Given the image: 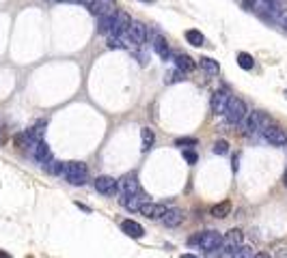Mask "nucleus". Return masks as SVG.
Wrapping results in <instances>:
<instances>
[{
    "mask_svg": "<svg viewBox=\"0 0 287 258\" xmlns=\"http://www.w3.org/2000/svg\"><path fill=\"white\" fill-rule=\"evenodd\" d=\"M246 114H249L246 103L240 99V97H231L229 103H227V110H225V118L229 120L231 125H240Z\"/></svg>",
    "mask_w": 287,
    "mask_h": 258,
    "instance_id": "f03ea898",
    "label": "nucleus"
},
{
    "mask_svg": "<svg viewBox=\"0 0 287 258\" xmlns=\"http://www.w3.org/2000/svg\"><path fill=\"white\" fill-rule=\"evenodd\" d=\"M278 22H281V26L287 30V9H283V13L278 15Z\"/></svg>",
    "mask_w": 287,
    "mask_h": 258,
    "instance_id": "473e14b6",
    "label": "nucleus"
},
{
    "mask_svg": "<svg viewBox=\"0 0 287 258\" xmlns=\"http://www.w3.org/2000/svg\"><path fill=\"white\" fill-rule=\"evenodd\" d=\"M108 3H115V0H108Z\"/></svg>",
    "mask_w": 287,
    "mask_h": 258,
    "instance_id": "a19ab883",
    "label": "nucleus"
},
{
    "mask_svg": "<svg viewBox=\"0 0 287 258\" xmlns=\"http://www.w3.org/2000/svg\"><path fill=\"white\" fill-rule=\"evenodd\" d=\"M214 153H216V155H227V153H229V142L227 140H218L216 144H214Z\"/></svg>",
    "mask_w": 287,
    "mask_h": 258,
    "instance_id": "c85d7f7f",
    "label": "nucleus"
},
{
    "mask_svg": "<svg viewBox=\"0 0 287 258\" xmlns=\"http://www.w3.org/2000/svg\"><path fill=\"white\" fill-rule=\"evenodd\" d=\"M181 258H199V256H195V254H184Z\"/></svg>",
    "mask_w": 287,
    "mask_h": 258,
    "instance_id": "e433bc0d",
    "label": "nucleus"
},
{
    "mask_svg": "<svg viewBox=\"0 0 287 258\" xmlns=\"http://www.w3.org/2000/svg\"><path fill=\"white\" fill-rule=\"evenodd\" d=\"M264 138L270 142V144H274V147H283V144H287V134L283 132L281 127H266L264 129Z\"/></svg>",
    "mask_w": 287,
    "mask_h": 258,
    "instance_id": "9d476101",
    "label": "nucleus"
},
{
    "mask_svg": "<svg viewBox=\"0 0 287 258\" xmlns=\"http://www.w3.org/2000/svg\"><path fill=\"white\" fill-rule=\"evenodd\" d=\"M63 179L74 187H80L89 179V168H86L84 161H67L65 168H63Z\"/></svg>",
    "mask_w": 287,
    "mask_h": 258,
    "instance_id": "f257e3e1",
    "label": "nucleus"
},
{
    "mask_svg": "<svg viewBox=\"0 0 287 258\" xmlns=\"http://www.w3.org/2000/svg\"><path fill=\"white\" fill-rule=\"evenodd\" d=\"M253 258H272V256H270V254H264V252H261V254H255Z\"/></svg>",
    "mask_w": 287,
    "mask_h": 258,
    "instance_id": "f704fd0d",
    "label": "nucleus"
},
{
    "mask_svg": "<svg viewBox=\"0 0 287 258\" xmlns=\"http://www.w3.org/2000/svg\"><path fill=\"white\" fill-rule=\"evenodd\" d=\"M140 138H142V151H149L151 147H154V140H156V136H154V132H151L149 127H142L140 129Z\"/></svg>",
    "mask_w": 287,
    "mask_h": 258,
    "instance_id": "393cba45",
    "label": "nucleus"
},
{
    "mask_svg": "<svg viewBox=\"0 0 287 258\" xmlns=\"http://www.w3.org/2000/svg\"><path fill=\"white\" fill-rule=\"evenodd\" d=\"M186 41L190 45H195V47H201V45H205V37H203L201 30L190 28V30H186Z\"/></svg>",
    "mask_w": 287,
    "mask_h": 258,
    "instance_id": "4be33fe9",
    "label": "nucleus"
},
{
    "mask_svg": "<svg viewBox=\"0 0 287 258\" xmlns=\"http://www.w3.org/2000/svg\"><path fill=\"white\" fill-rule=\"evenodd\" d=\"M106 47H108V50H127V47H130V39H125L123 35H121V37L108 35V39H106Z\"/></svg>",
    "mask_w": 287,
    "mask_h": 258,
    "instance_id": "412c9836",
    "label": "nucleus"
},
{
    "mask_svg": "<svg viewBox=\"0 0 287 258\" xmlns=\"http://www.w3.org/2000/svg\"><path fill=\"white\" fill-rule=\"evenodd\" d=\"M28 153H30V155H33V157H35V159H37V161H39V164H41V166H45L47 161L52 159L50 147H47V144H45L43 140H37V142H33V144H30V147H28Z\"/></svg>",
    "mask_w": 287,
    "mask_h": 258,
    "instance_id": "0eeeda50",
    "label": "nucleus"
},
{
    "mask_svg": "<svg viewBox=\"0 0 287 258\" xmlns=\"http://www.w3.org/2000/svg\"><path fill=\"white\" fill-rule=\"evenodd\" d=\"M184 157L188 159V164H197V153H193V151H184Z\"/></svg>",
    "mask_w": 287,
    "mask_h": 258,
    "instance_id": "2f4dec72",
    "label": "nucleus"
},
{
    "mask_svg": "<svg viewBox=\"0 0 287 258\" xmlns=\"http://www.w3.org/2000/svg\"><path fill=\"white\" fill-rule=\"evenodd\" d=\"M162 222H164V226H169V228H175V226H179L181 222H184V211L177 209V207L166 209V213L162 215Z\"/></svg>",
    "mask_w": 287,
    "mask_h": 258,
    "instance_id": "4468645a",
    "label": "nucleus"
},
{
    "mask_svg": "<svg viewBox=\"0 0 287 258\" xmlns=\"http://www.w3.org/2000/svg\"><path fill=\"white\" fill-rule=\"evenodd\" d=\"M132 24L130 20V15H127L125 11H117V18H115V24H113V28H110L108 35H115V37H121L123 32H127V26Z\"/></svg>",
    "mask_w": 287,
    "mask_h": 258,
    "instance_id": "9b49d317",
    "label": "nucleus"
},
{
    "mask_svg": "<svg viewBox=\"0 0 287 258\" xmlns=\"http://www.w3.org/2000/svg\"><path fill=\"white\" fill-rule=\"evenodd\" d=\"M95 189H98L100 194H104V196H115L117 189H119V183L113 179V176L102 174V176L95 179Z\"/></svg>",
    "mask_w": 287,
    "mask_h": 258,
    "instance_id": "6e6552de",
    "label": "nucleus"
},
{
    "mask_svg": "<svg viewBox=\"0 0 287 258\" xmlns=\"http://www.w3.org/2000/svg\"><path fill=\"white\" fill-rule=\"evenodd\" d=\"M173 60H175V64H177V69L184 71V74H190V71L197 67L195 60L190 58L188 54H173Z\"/></svg>",
    "mask_w": 287,
    "mask_h": 258,
    "instance_id": "6ab92c4d",
    "label": "nucleus"
},
{
    "mask_svg": "<svg viewBox=\"0 0 287 258\" xmlns=\"http://www.w3.org/2000/svg\"><path fill=\"white\" fill-rule=\"evenodd\" d=\"M242 243H244V235H242V230H237V228H231L227 235L222 237V249H225L229 256H235L240 252Z\"/></svg>",
    "mask_w": 287,
    "mask_h": 258,
    "instance_id": "39448f33",
    "label": "nucleus"
},
{
    "mask_svg": "<svg viewBox=\"0 0 287 258\" xmlns=\"http://www.w3.org/2000/svg\"><path fill=\"white\" fill-rule=\"evenodd\" d=\"M80 3H82L93 15H98V18H100V15H104V13L110 9V7H113V3H104V0H80Z\"/></svg>",
    "mask_w": 287,
    "mask_h": 258,
    "instance_id": "f3484780",
    "label": "nucleus"
},
{
    "mask_svg": "<svg viewBox=\"0 0 287 258\" xmlns=\"http://www.w3.org/2000/svg\"><path fill=\"white\" fill-rule=\"evenodd\" d=\"M43 168H45L47 174H63V168H65V164H63V161H57V159H50Z\"/></svg>",
    "mask_w": 287,
    "mask_h": 258,
    "instance_id": "bb28decb",
    "label": "nucleus"
},
{
    "mask_svg": "<svg viewBox=\"0 0 287 258\" xmlns=\"http://www.w3.org/2000/svg\"><path fill=\"white\" fill-rule=\"evenodd\" d=\"M154 50H156V54L160 56L162 60H169L171 58V47H169V43H166V39L164 37H160V35H154Z\"/></svg>",
    "mask_w": 287,
    "mask_h": 258,
    "instance_id": "a211bd4d",
    "label": "nucleus"
},
{
    "mask_svg": "<svg viewBox=\"0 0 287 258\" xmlns=\"http://www.w3.org/2000/svg\"><path fill=\"white\" fill-rule=\"evenodd\" d=\"M138 211L145 215L147 220H158V217H162L166 213V207L160 203H142Z\"/></svg>",
    "mask_w": 287,
    "mask_h": 258,
    "instance_id": "f8f14e48",
    "label": "nucleus"
},
{
    "mask_svg": "<svg viewBox=\"0 0 287 258\" xmlns=\"http://www.w3.org/2000/svg\"><path fill=\"white\" fill-rule=\"evenodd\" d=\"M127 39L134 45H145L147 43V26L142 22H132L127 26Z\"/></svg>",
    "mask_w": 287,
    "mask_h": 258,
    "instance_id": "423d86ee",
    "label": "nucleus"
},
{
    "mask_svg": "<svg viewBox=\"0 0 287 258\" xmlns=\"http://www.w3.org/2000/svg\"><path fill=\"white\" fill-rule=\"evenodd\" d=\"M175 144L177 147H197V138H179Z\"/></svg>",
    "mask_w": 287,
    "mask_h": 258,
    "instance_id": "7c9ffc66",
    "label": "nucleus"
},
{
    "mask_svg": "<svg viewBox=\"0 0 287 258\" xmlns=\"http://www.w3.org/2000/svg\"><path fill=\"white\" fill-rule=\"evenodd\" d=\"M195 241L199 243V247L205 249V254H210V252H214V249L222 247V235H220V232H216V230H205Z\"/></svg>",
    "mask_w": 287,
    "mask_h": 258,
    "instance_id": "20e7f679",
    "label": "nucleus"
},
{
    "mask_svg": "<svg viewBox=\"0 0 287 258\" xmlns=\"http://www.w3.org/2000/svg\"><path fill=\"white\" fill-rule=\"evenodd\" d=\"M119 203H121V207H125L127 211H138L140 205H142L138 194H123V196L119 198Z\"/></svg>",
    "mask_w": 287,
    "mask_h": 258,
    "instance_id": "aec40b11",
    "label": "nucleus"
},
{
    "mask_svg": "<svg viewBox=\"0 0 287 258\" xmlns=\"http://www.w3.org/2000/svg\"><path fill=\"white\" fill-rule=\"evenodd\" d=\"M199 64H201V69H205L210 76H216L218 71H220V64H218V60L210 58V56H203V58L199 60Z\"/></svg>",
    "mask_w": 287,
    "mask_h": 258,
    "instance_id": "b1692460",
    "label": "nucleus"
},
{
    "mask_svg": "<svg viewBox=\"0 0 287 258\" xmlns=\"http://www.w3.org/2000/svg\"><path fill=\"white\" fill-rule=\"evenodd\" d=\"M57 3H61V5H78L80 0H57Z\"/></svg>",
    "mask_w": 287,
    "mask_h": 258,
    "instance_id": "72a5a7b5",
    "label": "nucleus"
},
{
    "mask_svg": "<svg viewBox=\"0 0 287 258\" xmlns=\"http://www.w3.org/2000/svg\"><path fill=\"white\" fill-rule=\"evenodd\" d=\"M115 18H117V9L115 7H110V9L100 15V22H98V32H102V35H108L110 28H113V24H115Z\"/></svg>",
    "mask_w": 287,
    "mask_h": 258,
    "instance_id": "ddd939ff",
    "label": "nucleus"
},
{
    "mask_svg": "<svg viewBox=\"0 0 287 258\" xmlns=\"http://www.w3.org/2000/svg\"><path fill=\"white\" fill-rule=\"evenodd\" d=\"M0 258H11V254H7V252H3V249H0Z\"/></svg>",
    "mask_w": 287,
    "mask_h": 258,
    "instance_id": "c9c22d12",
    "label": "nucleus"
},
{
    "mask_svg": "<svg viewBox=\"0 0 287 258\" xmlns=\"http://www.w3.org/2000/svg\"><path fill=\"white\" fill-rule=\"evenodd\" d=\"M45 120H41V123H37L33 129H28V134H30V138L33 140H43V132H45Z\"/></svg>",
    "mask_w": 287,
    "mask_h": 258,
    "instance_id": "cd10ccee",
    "label": "nucleus"
},
{
    "mask_svg": "<svg viewBox=\"0 0 287 258\" xmlns=\"http://www.w3.org/2000/svg\"><path fill=\"white\" fill-rule=\"evenodd\" d=\"M121 230L125 232L127 237H132V239H142V235H145V228H142L138 222H134V220L121 222Z\"/></svg>",
    "mask_w": 287,
    "mask_h": 258,
    "instance_id": "dca6fc26",
    "label": "nucleus"
},
{
    "mask_svg": "<svg viewBox=\"0 0 287 258\" xmlns=\"http://www.w3.org/2000/svg\"><path fill=\"white\" fill-rule=\"evenodd\" d=\"M237 64H240L244 71H251V69L255 67V60H253V56H251V54L240 52V54H237Z\"/></svg>",
    "mask_w": 287,
    "mask_h": 258,
    "instance_id": "a878e982",
    "label": "nucleus"
},
{
    "mask_svg": "<svg viewBox=\"0 0 287 258\" xmlns=\"http://www.w3.org/2000/svg\"><path fill=\"white\" fill-rule=\"evenodd\" d=\"M142 3H154V0H142Z\"/></svg>",
    "mask_w": 287,
    "mask_h": 258,
    "instance_id": "ea45409f",
    "label": "nucleus"
},
{
    "mask_svg": "<svg viewBox=\"0 0 287 258\" xmlns=\"http://www.w3.org/2000/svg\"><path fill=\"white\" fill-rule=\"evenodd\" d=\"M285 97H287V91H285Z\"/></svg>",
    "mask_w": 287,
    "mask_h": 258,
    "instance_id": "79ce46f5",
    "label": "nucleus"
},
{
    "mask_svg": "<svg viewBox=\"0 0 287 258\" xmlns=\"http://www.w3.org/2000/svg\"><path fill=\"white\" fill-rule=\"evenodd\" d=\"M268 125H270V120H268V116L264 114V112H251V114H246L244 120H242V127H244L246 136L257 134L259 129H266Z\"/></svg>",
    "mask_w": 287,
    "mask_h": 258,
    "instance_id": "7ed1b4c3",
    "label": "nucleus"
},
{
    "mask_svg": "<svg viewBox=\"0 0 287 258\" xmlns=\"http://www.w3.org/2000/svg\"><path fill=\"white\" fill-rule=\"evenodd\" d=\"M210 213H212V217H218V220H222V217H227L231 213V203H229V200H222V203L212 207Z\"/></svg>",
    "mask_w": 287,
    "mask_h": 258,
    "instance_id": "5701e85b",
    "label": "nucleus"
},
{
    "mask_svg": "<svg viewBox=\"0 0 287 258\" xmlns=\"http://www.w3.org/2000/svg\"><path fill=\"white\" fill-rule=\"evenodd\" d=\"M5 142V134H3V129H0V144Z\"/></svg>",
    "mask_w": 287,
    "mask_h": 258,
    "instance_id": "4c0bfd02",
    "label": "nucleus"
},
{
    "mask_svg": "<svg viewBox=\"0 0 287 258\" xmlns=\"http://www.w3.org/2000/svg\"><path fill=\"white\" fill-rule=\"evenodd\" d=\"M229 99H231L229 91H216V93H214L212 95V101H210V108H212L214 114H225Z\"/></svg>",
    "mask_w": 287,
    "mask_h": 258,
    "instance_id": "1a4fd4ad",
    "label": "nucleus"
},
{
    "mask_svg": "<svg viewBox=\"0 0 287 258\" xmlns=\"http://www.w3.org/2000/svg\"><path fill=\"white\" fill-rule=\"evenodd\" d=\"M181 80H184V71H179V69H177V71H171V74L164 78V82H169V84H171V82H181Z\"/></svg>",
    "mask_w": 287,
    "mask_h": 258,
    "instance_id": "c756f323",
    "label": "nucleus"
},
{
    "mask_svg": "<svg viewBox=\"0 0 287 258\" xmlns=\"http://www.w3.org/2000/svg\"><path fill=\"white\" fill-rule=\"evenodd\" d=\"M283 183H285V187H287V170H285V176H283Z\"/></svg>",
    "mask_w": 287,
    "mask_h": 258,
    "instance_id": "58836bf2",
    "label": "nucleus"
},
{
    "mask_svg": "<svg viewBox=\"0 0 287 258\" xmlns=\"http://www.w3.org/2000/svg\"><path fill=\"white\" fill-rule=\"evenodd\" d=\"M119 187H121L123 194H140V183L136 179V174H125L119 181Z\"/></svg>",
    "mask_w": 287,
    "mask_h": 258,
    "instance_id": "2eb2a0df",
    "label": "nucleus"
}]
</instances>
